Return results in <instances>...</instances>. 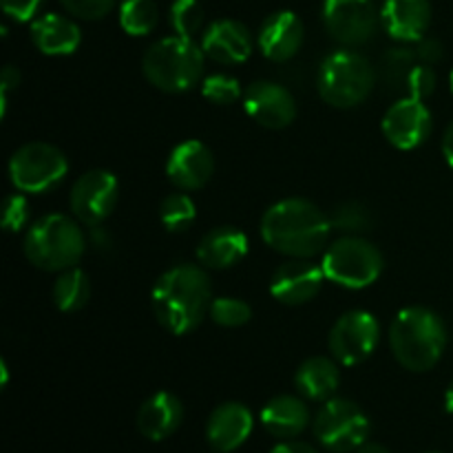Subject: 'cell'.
Instances as JSON below:
<instances>
[{
	"label": "cell",
	"mask_w": 453,
	"mask_h": 453,
	"mask_svg": "<svg viewBox=\"0 0 453 453\" xmlns=\"http://www.w3.org/2000/svg\"><path fill=\"white\" fill-rule=\"evenodd\" d=\"M332 221L312 202L288 197L273 203L261 219V237L290 259H312L330 246Z\"/></svg>",
	"instance_id": "cell-1"
},
{
	"label": "cell",
	"mask_w": 453,
	"mask_h": 453,
	"mask_svg": "<svg viewBox=\"0 0 453 453\" xmlns=\"http://www.w3.org/2000/svg\"><path fill=\"white\" fill-rule=\"evenodd\" d=\"M150 301L159 326L171 334L184 336L202 326L211 312V279L203 265H173L155 281Z\"/></svg>",
	"instance_id": "cell-2"
},
{
	"label": "cell",
	"mask_w": 453,
	"mask_h": 453,
	"mask_svg": "<svg viewBox=\"0 0 453 453\" xmlns=\"http://www.w3.org/2000/svg\"><path fill=\"white\" fill-rule=\"evenodd\" d=\"M389 348L405 370L429 372L445 354V321L423 305L401 310L389 326Z\"/></svg>",
	"instance_id": "cell-3"
},
{
	"label": "cell",
	"mask_w": 453,
	"mask_h": 453,
	"mask_svg": "<svg viewBox=\"0 0 453 453\" xmlns=\"http://www.w3.org/2000/svg\"><path fill=\"white\" fill-rule=\"evenodd\" d=\"M27 261L47 273H62L80 264L87 250V234L78 219L53 212L35 219L22 242Z\"/></svg>",
	"instance_id": "cell-4"
},
{
	"label": "cell",
	"mask_w": 453,
	"mask_h": 453,
	"mask_svg": "<svg viewBox=\"0 0 453 453\" xmlns=\"http://www.w3.org/2000/svg\"><path fill=\"white\" fill-rule=\"evenodd\" d=\"M203 62L206 53L202 44L195 42L193 38L168 35L146 49L142 58V71L159 91L184 93L202 80Z\"/></svg>",
	"instance_id": "cell-5"
},
{
	"label": "cell",
	"mask_w": 453,
	"mask_h": 453,
	"mask_svg": "<svg viewBox=\"0 0 453 453\" xmlns=\"http://www.w3.org/2000/svg\"><path fill=\"white\" fill-rule=\"evenodd\" d=\"M374 66L354 49H339L330 53L319 66V96L334 109H354L363 104L374 91Z\"/></svg>",
	"instance_id": "cell-6"
},
{
	"label": "cell",
	"mask_w": 453,
	"mask_h": 453,
	"mask_svg": "<svg viewBox=\"0 0 453 453\" xmlns=\"http://www.w3.org/2000/svg\"><path fill=\"white\" fill-rule=\"evenodd\" d=\"M321 268L326 279H330L336 286L361 290L379 281L385 261L374 243L358 234H345L336 242H330V246L326 248Z\"/></svg>",
	"instance_id": "cell-7"
},
{
	"label": "cell",
	"mask_w": 453,
	"mask_h": 453,
	"mask_svg": "<svg viewBox=\"0 0 453 453\" xmlns=\"http://www.w3.org/2000/svg\"><path fill=\"white\" fill-rule=\"evenodd\" d=\"M69 173V159L58 146L29 142L9 159V180L13 188L27 195H40L56 188Z\"/></svg>",
	"instance_id": "cell-8"
},
{
	"label": "cell",
	"mask_w": 453,
	"mask_h": 453,
	"mask_svg": "<svg viewBox=\"0 0 453 453\" xmlns=\"http://www.w3.org/2000/svg\"><path fill=\"white\" fill-rule=\"evenodd\" d=\"M312 425L319 442L336 453L357 451L370 436V418L348 398H330L323 403Z\"/></svg>",
	"instance_id": "cell-9"
},
{
	"label": "cell",
	"mask_w": 453,
	"mask_h": 453,
	"mask_svg": "<svg viewBox=\"0 0 453 453\" xmlns=\"http://www.w3.org/2000/svg\"><path fill=\"white\" fill-rule=\"evenodd\" d=\"M323 25L334 42L354 49L374 38L380 13L376 12L374 0H326Z\"/></svg>",
	"instance_id": "cell-10"
},
{
	"label": "cell",
	"mask_w": 453,
	"mask_h": 453,
	"mask_svg": "<svg viewBox=\"0 0 453 453\" xmlns=\"http://www.w3.org/2000/svg\"><path fill=\"white\" fill-rule=\"evenodd\" d=\"M119 199V184L118 177L111 171H96L82 173L71 186L69 203L71 212L82 226H102L111 215Z\"/></svg>",
	"instance_id": "cell-11"
},
{
	"label": "cell",
	"mask_w": 453,
	"mask_h": 453,
	"mask_svg": "<svg viewBox=\"0 0 453 453\" xmlns=\"http://www.w3.org/2000/svg\"><path fill=\"white\" fill-rule=\"evenodd\" d=\"M380 341V326L376 317L365 310H352L345 312L339 321L332 326L327 345L332 357L341 365H358L374 354Z\"/></svg>",
	"instance_id": "cell-12"
},
{
	"label": "cell",
	"mask_w": 453,
	"mask_h": 453,
	"mask_svg": "<svg viewBox=\"0 0 453 453\" xmlns=\"http://www.w3.org/2000/svg\"><path fill=\"white\" fill-rule=\"evenodd\" d=\"M383 135L394 149L398 150H414L418 149L427 137L432 135L434 118L432 111L427 109L425 100L418 97H401L394 102L383 115Z\"/></svg>",
	"instance_id": "cell-13"
},
{
	"label": "cell",
	"mask_w": 453,
	"mask_h": 453,
	"mask_svg": "<svg viewBox=\"0 0 453 453\" xmlns=\"http://www.w3.org/2000/svg\"><path fill=\"white\" fill-rule=\"evenodd\" d=\"M243 109L259 127L279 131L295 122L296 102L283 84L257 80L243 96Z\"/></svg>",
	"instance_id": "cell-14"
},
{
	"label": "cell",
	"mask_w": 453,
	"mask_h": 453,
	"mask_svg": "<svg viewBox=\"0 0 453 453\" xmlns=\"http://www.w3.org/2000/svg\"><path fill=\"white\" fill-rule=\"evenodd\" d=\"M323 273L321 265L308 259H292L279 265L270 279V295L283 305H303L321 292Z\"/></svg>",
	"instance_id": "cell-15"
},
{
	"label": "cell",
	"mask_w": 453,
	"mask_h": 453,
	"mask_svg": "<svg viewBox=\"0 0 453 453\" xmlns=\"http://www.w3.org/2000/svg\"><path fill=\"white\" fill-rule=\"evenodd\" d=\"M215 173L212 150L199 140H186L171 150L166 162V175L180 190H199L211 181Z\"/></svg>",
	"instance_id": "cell-16"
},
{
	"label": "cell",
	"mask_w": 453,
	"mask_h": 453,
	"mask_svg": "<svg viewBox=\"0 0 453 453\" xmlns=\"http://www.w3.org/2000/svg\"><path fill=\"white\" fill-rule=\"evenodd\" d=\"M202 49L212 62L242 65L252 53V35L243 22L221 18L203 29Z\"/></svg>",
	"instance_id": "cell-17"
},
{
	"label": "cell",
	"mask_w": 453,
	"mask_h": 453,
	"mask_svg": "<svg viewBox=\"0 0 453 453\" xmlns=\"http://www.w3.org/2000/svg\"><path fill=\"white\" fill-rule=\"evenodd\" d=\"M252 427L255 418L246 405L237 401L221 403L206 423V441L215 451L230 453L250 438Z\"/></svg>",
	"instance_id": "cell-18"
},
{
	"label": "cell",
	"mask_w": 453,
	"mask_h": 453,
	"mask_svg": "<svg viewBox=\"0 0 453 453\" xmlns=\"http://www.w3.org/2000/svg\"><path fill=\"white\" fill-rule=\"evenodd\" d=\"M261 53L273 62H288L303 44V22L295 12H274L261 25L257 35Z\"/></svg>",
	"instance_id": "cell-19"
},
{
	"label": "cell",
	"mask_w": 453,
	"mask_h": 453,
	"mask_svg": "<svg viewBox=\"0 0 453 453\" xmlns=\"http://www.w3.org/2000/svg\"><path fill=\"white\" fill-rule=\"evenodd\" d=\"M432 22L429 0H385L380 9V27L398 42H418Z\"/></svg>",
	"instance_id": "cell-20"
},
{
	"label": "cell",
	"mask_w": 453,
	"mask_h": 453,
	"mask_svg": "<svg viewBox=\"0 0 453 453\" xmlns=\"http://www.w3.org/2000/svg\"><path fill=\"white\" fill-rule=\"evenodd\" d=\"M184 420V405L171 392H157L142 403L137 411V429L149 441L159 442L171 438Z\"/></svg>",
	"instance_id": "cell-21"
},
{
	"label": "cell",
	"mask_w": 453,
	"mask_h": 453,
	"mask_svg": "<svg viewBox=\"0 0 453 453\" xmlns=\"http://www.w3.org/2000/svg\"><path fill=\"white\" fill-rule=\"evenodd\" d=\"M248 255V237L234 226H217L197 243L199 265L211 270L233 268Z\"/></svg>",
	"instance_id": "cell-22"
},
{
	"label": "cell",
	"mask_w": 453,
	"mask_h": 453,
	"mask_svg": "<svg viewBox=\"0 0 453 453\" xmlns=\"http://www.w3.org/2000/svg\"><path fill=\"white\" fill-rule=\"evenodd\" d=\"M31 40L44 56H71L82 42V31L62 13H44L31 22Z\"/></svg>",
	"instance_id": "cell-23"
},
{
	"label": "cell",
	"mask_w": 453,
	"mask_h": 453,
	"mask_svg": "<svg viewBox=\"0 0 453 453\" xmlns=\"http://www.w3.org/2000/svg\"><path fill=\"white\" fill-rule=\"evenodd\" d=\"M261 423L274 438L290 441L310 425V410L299 396H274L261 410Z\"/></svg>",
	"instance_id": "cell-24"
},
{
	"label": "cell",
	"mask_w": 453,
	"mask_h": 453,
	"mask_svg": "<svg viewBox=\"0 0 453 453\" xmlns=\"http://www.w3.org/2000/svg\"><path fill=\"white\" fill-rule=\"evenodd\" d=\"M339 367L327 357H312L299 365L295 374V388L308 401H330L339 389Z\"/></svg>",
	"instance_id": "cell-25"
},
{
	"label": "cell",
	"mask_w": 453,
	"mask_h": 453,
	"mask_svg": "<svg viewBox=\"0 0 453 453\" xmlns=\"http://www.w3.org/2000/svg\"><path fill=\"white\" fill-rule=\"evenodd\" d=\"M91 299V281L84 270L78 265L62 270L53 283V301L62 312H78Z\"/></svg>",
	"instance_id": "cell-26"
},
{
	"label": "cell",
	"mask_w": 453,
	"mask_h": 453,
	"mask_svg": "<svg viewBox=\"0 0 453 453\" xmlns=\"http://www.w3.org/2000/svg\"><path fill=\"white\" fill-rule=\"evenodd\" d=\"M159 22V9L155 0H122L119 3V27L128 35H149Z\"/></svg>",
	"instance_id": "cell-27"
},
{
	"label": "cell",
	"mask_w": 453,
	"mask_h": 453,
	"mask_svg": "<svg viewBox=\"0 0 453 453\" xmlns=\"http://www.w3.org/2000/svg\"><path fill=\"white\" fill-rule=\"evenodd\" d=\"M195 217H197V208L186 190H175L159 203V219L168 233H186L193 226Z\"/></svg>",
	"instance_id": "cell-28"
},
{
	"label": "cell",
	"mask_w": 453,
	"mask_h": 453,
	"mask_svg": "<svg viewBox=\"0 0 453 453\" xmlns=\"http://www.w3.org/2000/svg\"><path fill=\"white\" fill-rule=\"evenodd\" d=\"M168 20H171L175 35L181 38H195L197 34H203V20L206 13L199 0H175L168 12Z\"/></svg>",
	"instance_id": "cell-29"
},
{
	"label": "cell",
	"mask_w": 453,
	"mask_h": 453,
	"mask_svg": "<svg viewBox=\"0 0 453 453\" xmlns=\"http://www.w3.org/2000/svg\"><path fill=\"white\" fill-rule=\"evenodd\" d=\"M332 228L339 230L343 234H361L372 228V217L370 208L361 202H343L332 211L330 215Z\"/></svg>",
	"instance_id": "cell-30"
},
{
	"label": "cell",
	"mask_w": 453,
	"mask_h": 453,
	"mask_svg": "<svg viewBox=\"0 0 453 453\" xmlns=\"http://www.w3.org/2000/svg\"><path fill=\"white\" fill-rule=\"evenodd\" d=\"M208 317L221 327H242L252 319V308L242 299L234 296H219L211 303Z\"/></svg>",
	"instance_id": "cell-31"
},
{
	"label": "cell",
	"mask_w": 453,
	"mask_h": 453,
	"mask_svg": "<svg viewBox=\"0 0 453 453\" xmlns=\"http://www.w3.org/2000/svg\"><path fill=\"white\" fill-rule=\"evenodd\" d=\"M202 96L211 104L230 106L234 102H239V97H242V84H239L237 78H233L228 73L208 75L202 82Z\"/></svg>",
	"instance_id": "cell-32"
},
{
	"label": "cell",
	"mask_w": 453,
	"mask_h": 453,
	"mask_svg": "<svg viewBox=\"0 0 453 453\" xmlns=\"http://www.w3.org/2000/svg\"><path fill=\"white\" fill-rule=\"evenodd\" d=\"M418 62L416 51H410L405 47H394L383 56V75L385 82L394 84L396 88H405V80L414 65Z\"/></svg>",
	"instance_id": "cell-33"
},
{
	"label": "cell",
	"mask_w": 453,
	"mask_h": 453,
	"mask_svg": "<svg viewBox=\"0 0 453 453\" xmlns=\"http://www.w3.org/2000/svg\"><path fill=\"white\" fill-rule=\"evenodd\" d=\"M436 88V73L429 65H423V62H416L414 69L410 71L405 80V96L418 97V100H427L429 96Z\"/></svg>",
	"instance_id": "cell-34"
},
{
	"label": "cell",
	"mask_w": 453,
	"mask_h": 453,
	"mask_svg": "<svg viewBox=\"0 0 453 453\" xmlns=\"http://www.w3.org/2000/svg\"><path fill=\"white\" fill-rule=\"evenodd\" d=\"M29 202L25 199L22 193H13L4 199L3 208V228L7 233H20L27 224H29Z\"/></svg>",
	"instance_id": "cell-35"
},
{
	"label": "cell",
	"mask_w": 453,
	"mask_h": 453,
	"mask_svg": "<svg viewBox=\"0 0 453 453\" xmlns=\"http://www.w3.org/2000/svg\"><path fill=\"white\" fill-rule=\"evenodd\" d=\"M66 13L80 20H102L113 12L118 0H60Z\"/></svg>",
	"instance_id": "cell-36"
},
{
	"label": "cell",
	"mask_w": 453,
	"mask_h": 453,
	"mask_svg": "<svg viewBox=\"0 0 453 453\" xmlns=\"http://www.w3.org/2000/svg\"><path fill=\"white\" fill-rule=\"evenodd\" d=\"M3 3V12L7 13L12 20L16 22H29L42 7L44 0H0Z\"/></svg>",
	"instance_id": "cell-37"
},
{
	"label": "cell",
	"mask_w": 453,
	"mask_h": 453,
	"mask_svg": "<svg viewBox=\"0 0 453 453\" xmlns=\"http://www.w3.org/2000/svg\"><path fill=\"white\" fill-rule=\"evenodd\" d=\"M414 51H416V58H418V62H423V65H429V66H434L436 62H441L442 56H445V49H442V44L438 42L436 38H427V35L416 42Z\"/></svg>",
	"instance_id": "cell-38"
},
{
	"label": "cell",
	"mask_w": 453,
	"mask_h": 453,
	"mask_svg": "<svg viewBox=\"0 0 453 453\" xmlns=\"http://www.w3.org/2000/svg\"><path fill=\"white\" fill-rule=\"evenodd\" d=\"M18 84H20V71L16 66L7 65L3 69V75H0V91H3V97H7L9 91L18 88Z\"/></svg>",
	"instance_id": "cell-39"
},
{
	"label": "cell",
	"mask_w": 453,
	"mask_h": 453,
	"mask_svg": "<svg viewBox=\"0 0 453 453\" xmlns=\"http://www.w3.org/2000/svg\"><path fill=\"white\" fill-rule=\"evenodd\" d=\"M88 239H91V246L97 248V250L111 248V234L106 233L102 226H91V228H88Z\"/></svg>",
	"instance_id": "cell-40"
},
{
	"label": "cell",
	"mask_w": 453,
	"mask_h": 453,
	"mask_svg": "<svg viewBox=\"0 0 453 453\" xmlns=\"http://www.w3.org/2000/svg\"><path fill=\"white\" fill-rule=\"evenodd\" d=\"M270 453H319L314 447H310L308 442H296V441H283L279 442Z\"/></svg>",
	"instance_id": "cell-41"
},
{
	"label": "cell",
	"mask_w": 453,
	"mask_h": 453,
	"mask_svg": "<svg viewBox=\"0 0 453 453\" xmlns=\"http://www.w3.org/2000/svg\"><path fill=\"white\" fill-rule=\"evenodd\" d=\"M442 155H445L447 164L453 168V122L447 127L445 137H442Z\"/></svg>",
	"instance_id": "cell-42"
},
{
	"label": "cell",
	"mask_w": 453,
	"mask_h": 453,
	"mask_svg": "<svg viewBox=\"0 0 453 453\" xmlns=\"http://www.w3.org/2000/svg\"><path fill=\"white\" fill-rule=\"evenodd\" d=\"M357 453H389V449H385L379 442H365V445L358 447Z\"/></svg>",
	"instance_id": "cell-43"
},
{
	"label": "cell",
	"mask_w": 453,
	"mask_h": 453,
	"mask_svg": "<svg viewBox=\"0 0 453 453\" xmlns=\"http://www.w3.org/2000/svg\"><path fill=\"white\" fill-rule=\"evenodd\" d=\"M445 407H447V411H449V414H453V380H451L449 388H447V392H445Z\"/></svg>",
	"instance_id": "cell-44"
},
{
	"label": "cell",
	"mask_w": 453,
	"mask_h": 453,
	"mask_svg": "<svg viewBox=\"0 0 453 453\" xmlns=\"http://www.w3.org/2000/svg\"><path fill=\"white\" fill-rule=\"evenodd\" d=\"M449 82H451V93H453V71H451V78H449Z\"/></svg>",
	"instance_id": "cell-45"
},
{
	"label": "cell",
	"mask_w": 453,
	"mask_h": 453,
	"mask_svg": "<svg viewBox=\"0 0 453 453\" xmlns=\"http://www.w3.org/2000/svg\"><path fill=\"white\" fill-rule=\"evenodd\" d=\"M427 453H438V451H427Z\"/></svg>",
	"instance_id": "cell-46"
}]
</instances>
